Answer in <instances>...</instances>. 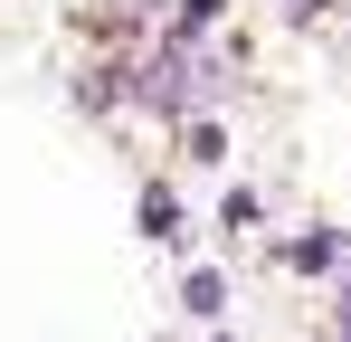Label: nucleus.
Returning a JSON list of instances; mask_svg holds the SVG:
<instances>
[{"label": "nucleus", "mask_w": 351, "mask_h": 342, "mask_svg": "<svg viewBox=\"0 0 351 342\" xmlns=\"http://www.w3.org/2000/svg\"><path fill=\"white\" fill-rule=\"evenodd\" d=\"M219 295H228V285L209 276V266H190V276H180V304H190V314H219Z\"/></svg>", "instance_id": "f257e3e1"}, {"label": "nucleus", "mask_w": 351, "mask_h": 342, "mask_svg": "<svg viewBox=\"0 0 351 342\" xmlns=\"http://www.w3.org/2000/svg\"><path fill=\"white\" fill-rule=\"evenodd\" d=\"M143 219H152V238H180V228H171V219H180V209H171V190H143Z\"/></svg>", "instance_id": "f03ea898"}, {"label": "nucleus", "mask_w": 351, "mask_h": 342, "mask_svg": "<svg viewBox=\"0 0 351 342\" xmlns=\"http://www.w3.org/2000/svg\"><path fill=\"white\" fill-rule=\"evenodd\" d=\"M294 10H304V19H313V10H323V0H294Z\"/></svg>", "instance_id": "7ed1b4c3"}]
</instances>
